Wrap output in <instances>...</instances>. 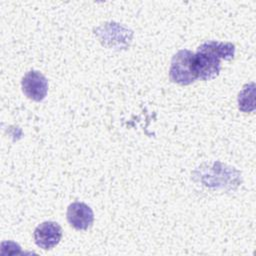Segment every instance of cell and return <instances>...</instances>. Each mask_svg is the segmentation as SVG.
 I'll return each mask as SVG.
<instances>
[{
  "label": "cell",
  "mask_w": 256,
  "mask_h": 256,
  "mask_svg": "<svg viewBox=\"0 0 256 256\" xmlns=\"http://www.w3.org/2000/svg\"><path fill=\"white\" fill-rule=\"evenodd\" d=\"M235 55V46L230 42L206 41L201 44L193 57V68L197 78L211 80L219 75L223 60H232Z\"/></svg>",
  "instance_id": "6da1fadb"
},
{
  "label": "cell",
  "mask_w": 256,
  "mask_h": 256,
  "mask_svg": "<svg viewBox=\"0 0 256 256\" xmlns=\"http://www.w3.org/2000/svg\"><path fill=\"white\" fill-rule=\"evenodd\" d=\"M194 53L187 49L179 50L171 60L169 78L172 82L180 85L193 83L197 76L193 68Z\"/></svg>",
  "instance_id": "7a4b0ae2"
},
{
  "label": "cell",
  "mask_w": 256,
  "mask_h": 256,
  "mask_svg": "<svg viewBox=\"0 0 256 256\" xmlns=\"http://www.w3.org/2000/svg\"><path fill=\"white\" fill-rule=\"evenodd\" d=\"M23 93L33 101H42L48 91V81L46 77L36 70L27 72L21 81Z\"/></svg>",
  "instance_id": "3957f363"
},
{
  "label": "cell",
  "mask_w": 256,
  "mask_h": 256,
  "mask_svg": "<svg viewBox=\"0 0 256 256\" xmlns=\"http://www.w3.org/2000/svg\"><path fill=\"white\" fill-rule=\"evenodd\" d=\"M34 241L36 245L44 250L56 246L62 237V228L53 221H45L39 224L34 230Z\"/></svg>",
  "instance_id": "277c9868"
},
{
  "label": "cell",
  "mask_w": 256,
  "mask_h": 256,
  "mask_svg": "<svg viewBox=\"0 0 256 256\" xmlns=\"http://www.w3.org/2000/svg\"><path fill=\"white\" fill-rule=\"evenodd\" d=\"M67 220L69 224L77 230L88 229L94 221L92 209L83 202H73L67 209Z\"/></svg>",
  "instance_id": "5b68a950"
},
{
  "label": "cell",
  "mask_w": 256,
  "mask_h": 256,
  "mask_svg": "<svg viewBox=\"0 0 256 256\" xmlns=\"http://www.w3.org/2000/svg\"><path fill=\"white\" fill-rule=\"evenodd\" d=\"M238 107L243 112L254 110V83L247 84L243 87L238 95Z\"/></svg>",
  "instance_id": "8992f818"
}]
</instances>
